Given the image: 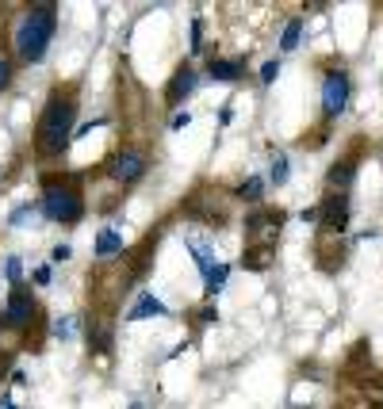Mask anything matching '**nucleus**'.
Instances as JSON below:
<instances>
[{"label": "nucleus", "instance_id": "28", "mask_svg": "<svg viewBox=\"0 0 383 409\" xmlns=\"http://www.w3.org/2000/svg\"><path fill=\"white\" fill-rule=\"evenodd\" d=\"M276 77H280V57H268L265 66H261V73H257V81L261 84H272Z\"/></svg>", "mask_w": 383, "mask_h": 409}, {"label": "nucleus", "instance_id": "29", "mask_svg": "<svg viewBox=\"0 0 383 409\" xmlns=\"http://www.w3.org/2000/svg\"><path fill=\"white\" fill-rule=\"evenodd\" d=\"M207 50V42H203V19L196 16L192 19V54H203Z\"/></svg>", "mask_w": 383, "mask_h": 409}, {"label": "nucleus", "instance_id": "7", "mask_svg": "<svg viewBox=\"0 0 383 409\" xmlns=\"http://www.w3.org/2000/svg\"><path fill=\"white\" fill-rule=\"evenodd\" d=\"M35 314H39L35 287H31V283H12V287H8V298L0 303V333L19 336L27 325H31Z\"/></svg>", "mask_w": 383, "mask_h": 409}, {"label": "nucleus", "instance_id": "30", "mask_svg": "<svg viewBox=\"0 0 383 409\" xmlns=\"http://www.w3.org/2000/svg\"><path fill=\"white\" fill-rule=\"evenodd\" d=\"M4 276H8V283H24V260H19V256H8V260H4Z\"/></svg>", "mask_w": 383, "mask_h": 409}, {"label": "nucleus", "instance_id": "11", "mask_svg": "<svg viewBox=\"0 0 383 409\" xmlns=\"http://www.w3.org/2000/svg\"><path fill=\"white\" fill-rule=\"evenodd\" d=\"M84 344H88V356L108 360L111 348H115V310H88L84 314Z\"/></svg>", "mask_w": 383, "mask_h": 409}, {"label": "nucleus", "instance_id": "1", "mask_svg": "<svg viewBox=\"0 0 383 409\" xmlns=\"http://www.w3.org/2000/svg\"><path fill=\"white\" fill-rule=\"evenodd\" d=\"M77 115H81V81H58L50 84L42 111L31 131V153L35 161H62L69 142L77 138Z\"/></svg>", "mask_w": 383, "mask_h": 409}, {"label": "nucleus", "instance_id": "32", "mask_svg": "<svg viewBox=\"0 0 383 409\" xmlns=\"http://www.w3.org/2000/svg\"><path fill=\"white\" fill-rule=\"evenodd\" d=\"M69 256H73V245H54V249H50V260H54V264H66Z\"/></svg>", "mask_w": 383, "mask_h": 409}, {"label": "nucleus", "instance_id": "24", "mask_svg": "<svg viewBox=\"0 0 383 409\" xmlns=\"http://www.w3.org/2000/svg\"><path fill=\"white\" fill-rule=\"evenodd\" d=\"M188 249H192V256H196L200 276H207V272L215 268V253H211V245H207V241H200V238H188Z\"/></svg>", "mask_w": 383, "mask_h": 409}, {"label": "nucleus", "instance_id": "4", "mask_svg": "<svg viewBox=\"0 0 383 409\" xmlns=\"http://www.w3.org/2000/svg\"><path fill=\"white\" fill-rule=\"evenodd\" d=\"M180 214L196 226L207 229H223L230 222V191L211 188V184H196L188 196L180 199Z\"/></svg>", "mask_w": 383, "mask_h": 409}, {"label": "nucleus", "instance_id": "26", "mask_svg": "<svg viewBox=\"0 0 383 409\" xmlns=\"http://www.w3.org/2000/svg\"><path fill=\"white\" fill-rule=\"evenodd\" d=\"M215 321H218V306H215V303H203L200 310H192V325H196V329L215 325Z\"/></svg>", "mask_w": 383, "mask_h": 409}, {"label": "nucleus", "instance_id": "35", "mask_svg": "<svg viewBox=\"0 0 383 409\" xmlns=\"http://www.w3.org/2000/svg\"><path fill=\"white\" fill-rule=\"evenodd\" d=\"M50 329H54V336H62V341H66V336L73 333V321H66V318H62V321H54Z\"/></svg>", "mask_w": 383, "mask_h": 409}, {"label": "nucleus", "instance_id": "31", "mask_svg": "<svg viewBox=\"0 0 383 409\" xmlns=\"http://www.w3.org/2000/svg\"><path fill=\"white\" fill-rule=\"evenodd\" d=\"M50 279H54L50 264H39V268L31 272V283H35V287H46V283H50Z\"/></svg>", "mask_w": 383, "mask_h": 409}, {"label": "nucleus", "instance_id": "34", "mask_svg": "<svg viewBox=\"0 0 383 409\" xmlns=\"http://www.w3.org/2000/svg\"><path fill=\"white\" fill-rule=\"evenodd\" d=\"M4 375H12V352L8 348H0V383H4Z\"/></svg>", "mask_w": 383, "mask_h": 409}, {"label": "nucleus", "instance_id": "14", "mask_svg": "<svg viewBox=\"0 0 383 409\" xmlns=\"http://www.w3.org/2000/svg\"><path fill=\"white\" fill-rule=\"evenodd\" d=\"M245 73H250V66H245V57H242V54H234V57L211 54V57H207V81L234 84V81H242Z\"/></svg>", "mask_w": 383, "mask_h": 409}, {"label": "nucleus", "instance_id": "6", "mask_svg": "<svg viewBox=\"0 0 383 409\" xmlns=\"http://www.w3.org/2000/svg\"><path fill=\"white\" fill-rule=\"evenodd\" d=\"M158 241H161V226H153V229H146L134 245H127V253L119 256V291H134V287L142 283V279L150 276V268H153V253H158Z\"/></svg>", "mask_w": 383, "mask_h": 409}, {"label": "nucleus", "instance_id": "15", "mask_svg": "<svg viewBox=\"0 0 383 409\" xmlns=\"http://www.w3.org/2000/svg\"><path fill=\"white\" fill-rule=\"evenodd\" d=\"M127 253V241H123V234H119L115 226H100L96 229V241H92V256L100 264H111V260H119V256Z\"/></svg>", "mask_w": 383, "mask_h": 409}, {"label": "nucleus", "instance_id": "22", "mask_svg": "<svg viewBox=\"0 0 383 409\" xmlns=\"http://www.w3.org/2000/svg\"><path fill=\"white\" fill-rule=\"evenodd\" d=\"M226 279H230V264H215V268L203 276V295H207V303H215V295L226 287Z\"/></svg>", "mask_w": 383, "mask_h": 409}, {"label": "nucleus", "instance_id": "17", "mask_svg": "<svg viewBox=\"0 0 383 409\" xmlns=\"http://www.w3.org/2000/svg\"><path fill=\"white\" fill-rule=\"evenodd\" d=\"M46 329H50V318H46V310L39 306V314L31 318V325L19 333V348H24V352H42V344H46Z\"/></svg>", "mask_w": 383, "mask_h": 409}, {"label": "nucleus", "instance_id": "2", "mask_svg": "<svg viewBox=\"0 0 383 409\" xmlns=\"http://www.w3.org/2000/svg\"><path fill=\"white\" fill-rule=\"evenodd\" d=\"M58 35V4L54 0H39V4H27L19 12L16 27H12V54H16L19 66H39L42 57L50 54V42Z\"/></svg>", "mask_w": 383, "mask_h": 409}, {"label": "nucleus", "instance_id": "27", "mask_svg": "<svg viewBox=\"0 0 383 409\" xmlns=\"http://www.w3.org/2000/svg\"><path fill=\"white\" fill-rule=\"evenodd\" d=\"M39 211V199H35V203H19L16 211H12V218H8V226H24L27 218H31V214Z\"/></svg>", "mask_w": 383, "mask_h": 409}, {"label": "nucleus", "instance_id": "8", "mask_svg": "<svg viewBox=\"0 0 383 409\" xmlns=\"http://www.w3.org/2000/svg\"><path fill=\"white\" fill-rule=\"evenodd\" d=\"M283 222H288V211H283V207H253V211L245 214V222H242V229H245V249H253V245L276 249Z\"/></svg>", "mask_w": 383, "mask_h": 409}, {"label": "nucleus", "instance_id": "3", "mask_svg": "<svg viewBox=\"0 0 383 409\" xmlns=\"http://www.w3.org/2000/svg\"><path fill=\"white\" fill-rule=\"evenodd\" d=\"M39 214L46 222H54V226H77V222L88 214L81 172H42Z\"/></svg>", "mask_w": 383, "mask_h": 409}, {"label": "nucleus", "instance_id": "20", "mask_svg": "<svg viewBox=\"0 0 383 409\" xmlns=\"http://www.w3.org/2000/svg\"><path fill=\"white\" fill-rule=\"evenodd\" d=\"M272 260H276V249H261V245L242 249V268L245 272H268Z\"/></svg>", "mask_w": 383, "mask_h": 409}, {"label": "nucleus", "instance_id": "25", "mask_svg": "<svg viewBox=\"0 0 383 409\" xmlns=\"http://www.w3.org/2000/svg\"><path fill=\"white\" fill-rule=\"evenodd\" d=\"M330 142V123H318L315 131H307L299 138V149H318V146H326Z\"/></svg>", "mask_w": 383, "mask_h": 409}, {"label": "nucleus", "instance_id": "13", "mask_svg": "<svg viewBox=\"0 0 383 409\" xmlns=\"http://www.w3.org/2000/svg\"><path fill=\"white\" fill-rule=\"evenodd\" d=\"M200 69L192 66V61H180V66L173 69V77L165 81V92H161V99H165L169 111H180L184 99H192V92L200 88Z\"/></svg>", "mask_w": 383, "mask_h": 409}, {"label": "nucleus", "instance_id": "19", "mask_svg": "<svg viewBox=\"0 0 383 409\" xmlns=\"http://www.w3.org/2000/svg\"><path fill=\"white\" fill-rule=\"evenodd\" d=\"M265 176H245L238 188H230V199H242V203H253V207H261V199H265Z\"/></svg>", "mask_w": 383, "mask_h": 409}, {"label": "nucleus", "instance_id": "36", "mask_svg": "<svg viewBox=\"0 0 383 409\" xmlns=\"http://www.w3.org/2000/svg\"><path fill=\"white\" fill-rule=\"evenodd\" d=\"M12 386H27V371H19V368H12Z\"/></svg>", "mask_w": 383, "mask_h": 409}, {"label": "nucleus", "instance_id": "10", "mask_svg": "<svg viewBox=\"0 0 383 409\" xmlns=\"http://www.w3.org/2000/svg\"><path fill=\"white\" fill-rule=\"evenodd\" d=\"M349 218H353L349 191H326V196L318 199V238L337 241L345 229H349Z\"/></svg>", "mask_w": 383, "mask_h": 409}, {"label": "nucleus", "instance_id": "12", "mask_svg": "<svg viewBox=\"0 0 383 409\" xmlns=\"http://www.w3.org/2000/svg\"><path fill=\"white\" fill-rule=\"evenodd\" d=\"M364 142H353L345 153H337V161L326 169V191H349V184L357 180L360 172V161H364Z\"/></svg>", "mask_w": 383, "mask_h": 409}, {"label": "nucleus", "instance_id": "37", "mask_svg": "<svg viewBox=\"0 0 383 409\" xmlns=\"http://www.w3.org/2000/svg\"><path fill=\"white\" fill-rule=\"evenodd\" d=\"M299 218H303V222H318V207H307V211H303Z\"/></svg>", "mask_w": 383, "mask_h": 409}, {"label": "nucleus", "instance_id": "38", "mask_svg": "<svg viewBox=\"0 0 383 409\" xmlns=\"http://www.w3.org/2000/svg\"><path fill=\"white\" fill-rule=\"evenodd\" d=\"M0 409H19V406H16V401H12V398H8V394H4V398H0Z\"/></svg>", "mask_w": 383, "mask_h": 409}, {"label": "nucleus", "instance_id": "9", "mask_svg": "<svg viewBox=\"0 0 383 409\" xmlns=\"http://www.w3.org/2000/svg\"><path fill=\"white\" fill-rule=\"evenodd\" d=\"M322 123H330L333 126V119L337 115H345V107H349V99H353V77H349V69L345 66H330L322 73Z\"/></svg>", "mask_w": 383, "mask_h": 409}, {"label": "nucleus", "instance_id": "33", "mask_svg": "<svg viewBox=\"0 0 383 409\" xmlns=\"http://www.w3.org/2000/svg\"><path fill=\"white\" fill-rule=\"evenodd\" d=\"M188 123H192V115H188V111H176L173 119H169V131H184Z\"/></svg>", "mask_w": 383, "mask_h": 409}, {"label": "nucleus", "instance_id": "39", "mask_svg": "<svg viewBox=\"0 0 383 409\" xmlns=\"http://www.w3.org/2000/svg\"><path fill=\"white\" fill-rule=\"evenodd\" d=\"M131 409H146V406H142V401H134V406H131Z\"/></svg>", "mask_w": 383, "mask_h": 409}, {"label": "nucleus", "instance_id": "16", "mask_svg": "<svg viewBox=\"0 0 383 409\" xmlns=\"http://www.w3.org/2000/svg\"><path fill=\"white\" fill-rule=\"evenodd\" d=\"M146 318H169V306L161 303L153 291H138V298L131 303V310H127L123 321H146Z\"/></svg>", "mask_w": 383, "mask_h": 409}, {"label": "nucleus", "instance_id": "18", "mask_svg": "<svg viewBox=\"0 0 383 409\" xmlns=\"http://www.w3.org/2000/svg\"><path fill=\"white\" fill-rule=\"evenodd\" d=\"M16 73H19V61L12 54V39L0 35V92H8L16 84Z\"/></svg>", "mask_w": 383, "mask_h": 409}, {"label": "nucleus", "instance_id": "21", "mask_svg": "<svg viewBox=\"0 0 383 409\" xmlns=\"http://www.w3.org/2000/svg\"><path fill=\"white\" fill-rule=\"evenodd\" d=\"M288 176H292V161H288V153H272V157H268V176H265V184H276V188H283V184H288Z\"/></svg>", "mask_w": 383, "mask_h": 409}, {"label": "nucleus", "instance_id": "23", "mask_svg": "<svg viewBox=\"0 0 383 409\" xmlns=\"http://www.w3.org/2000/svg\"><path fill=\"white\" fill-rule=\"evenodd\" d=\"M303 27H307V19H303V16H295V19H288V23H283V35H280V50H283V54H292V50L299 46Z\"/></svg>", "mask_w": 383, "mask_h": 409}, {"label": "nucleus", "instance_id": "5", "mask_svg": "<svg viewBox=\"0 0 383 409\" xmlns=\"http://www.w3.org/2000/svg\"><path fill=\"white\" fill-rule=\"evenodd\" d=\"M150 164H153V153H150L146 142H123V146L104 161V172H108L111 180L127 191V188H134L138 180H146Z\"/></svg>", "mask_w": 383, "mask_h": 409}]
</instances>
